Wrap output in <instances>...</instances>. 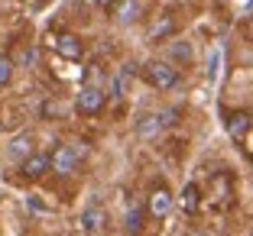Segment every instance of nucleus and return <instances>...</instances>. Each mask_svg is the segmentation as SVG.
I'll return each mask as SVG.
<instances>
[{
	"label": "nucleus",
	"instance_id": "obj_1",
	"mask_svg": "<svg viewBox=\"0 0 253 236\" xmlns=\"http://www.w3.org/2000/svg\"><path fill=\"white\" fill-rule=\"evenodd\" d=\"M143 74H146V81L153 84L156 91H175V88L182 84L179 68L172 65V62H166V59H153V62H146V65H143Z\"/></svg>",
	"mask_w": 253,
	"mask_h": 236
},
{
	"label": "nucleus",
	"instance_id": "obj_17",
	"mask_svg": "<svg viewBox=\"0 0 253 236\" xmlns=\"http://www.w3.org/2000/svg\"><path fill=\"white\" fill-rule=\"evenodd\" d=\"M10 78H13V62L7 55H0V88H7Z\"/></svg>",
	"mask_w": 253,
	"mask_h": 236
},
{
	"label": "nucleus",
	"instance_id": "obj_4",
	"mask_svg": "<svg viewBox=\"0 0 253 236\" xmlns=\"http://www.w3.org/2000/svg\"><path fill=\"white\" fill-rule=\"evenodd\" d=\"M172 207H175V198H172V191L166 185H156L153 191H149V198H146V214L153 217V220H166V217L172 214Z\"/></svg>",
	"mask_w": 253,
	"mask_h": 236
},
{
	"label": "nucleus",
	"instance_id": "obj_2",
	"mask_svg": "<svg viewBox=\"0 0 253 236\" xmlns=\"http://www.w3.org/2000/svg\"><path fill=\"white\" fill-rule=\"evenodd\" d=\"M49 159H52V175H75L78 171V165H82V149L72 146V142H59V146L49 152Z\"/></svg>",
	"mask_w": 253,
	"mask_h": 236
},
{
	"label": "nucleus",
	"instance_id": "obj_14",
	"mask_svg": "<svg viewBox=\"0 0 253 236\" xmlns=\"http://www.w3.org/2000/svg\"><path fill=\"white\" fill-rule=\"evenodd\" d=\"M36 149H33V136H16V139H10V149H7V155L10 159H16V162H23L26 155H33Z\"/></svg>",
	"mask_w": 253,
	"mask_h": 236
},
{
	"label": "nucleus",
	"instance_id": "obj_10",
	"mask_svg": "<svg viewBox=\"0 0 253 236\" xmlns=\"http://www.w3.org/2000/svg\"><path fill=\"white\" fill-rule=\"evenodd\" d=\"M55 49H59V55L68 59V62H78L84 55V42L75 36V33H62V36L55 39Z\"/></svg>",
	"mask_w": 253,
	"mask_h": 236
},
{
	"label": "nucleus",
	"instance_id": "obj_20",
	"mask_svg": "<svg viewBox=\"0 0 253 236\" xmlns=\"http://www.w3.org/2000/svg\"><path fill=\"white\" fill-rule=\"evenodd\" d=\"M36 3H39V7H45V3H52V0H36Z\"/></svg>",
	"mask_w": 253,
	"mask_h": 236
},
{
	"label": "nucleus",
	"instance_id": "obj_9",
	"mask_svg": "<svg viewBox=\"0 0 253 236\" xmlns=\"http://www.w3.org/2000/svg\"><path fill=\"white\" fill-rule=\"evenodd\" d=\"M166 126H169L166 110L163 113H146V117H140V123H136V136H140V139H156Z\"/></svg>",
	"mask_w": 253,
	"mask_h": 236
},
{
	"label": "nucleus",
	"instance_id": "obj_13",
	"mask_svg": "<svg viewBox=\"0 0 253 236\" xmlns=\"http://www.w3.org/2000/svg\"><path fill=\"white\" fill-rule=\"evenodd\" d=\"M172 33H175V20H172L169 13H163L156 23H153V30H149V42H163V39H169Z\"/></svg>",
	"mask_w": 253,
	"mask_h": 236
},
{
	"label": "nucleus",
	"instance_id": "obj_5",
	"mask_svg": "<svg viewBox=\"0 0 253 236\" xmlns=\"http://www.w3.org/2000/svg\"><path fill=\"white\" fill-rule=\"evenodd\" d=\"M52 171V159H49V152H42V149H36L33 155H26L20 162V178L23 181H39L42 175H49Z\"/></svg>",
	"mask_w": 253,
	"mask_h": 236
},
{
	"label": "nucleus",
	"instance_id": "obj_3",
	"mask_svg": "<svg viewBox=\"0 0 253 236\" xmlns=\"http://www.w3.org/2000/svg\"><path fill=\"white\" fill-rule=\"evenodd\" d=\"M104 103H107V91L97 88V84H88V88H82L75 94V110L82 117H97L104 110Z\"/></svg>",
	"mask_w": 253,
	"mask_h": 236
},
{
	"label": "nucleus",
	"instance_id": "obj_15",
	"mask_svg": "<svg viewBox=\"0 0 253 236\" xmlns=\"http://www.w3.org/2000/svg\"><path fill=\"white\" fill-rule=\"evenodd\" d=\"M124 230H126L130 236H140V230H143V207H130V210H126Z\"/></svg>",
	"mask_w": 253,
	"mask_h": 236
},
{
	"label": "nucleus",
	"instance_id": "obj_19",
	"mask_svg": "<svg viewBox=\"0 0 253 236\" xmlns=\"http://www.w3.org/2000/svg\"><path fill=\"white\" fill-rule=\"evenodd\" d=\"M91 3H94L97 10H111L114 7V0H91Z\"/></svg>",
	"mask_w": 253,
	"mask_h": 236
},
{
	"label": "nucleus",
	"instance_id": "obj_12",
	"mask_svg": "<svg viewBox=\"0 0 253 236\" xmlns=\"http://www.w3.org/2000/svg\"><path fill=\"white\" fill-rule=\"evenodd\" d=\"M166 62H172V65H188V62H192V45H188L185 39H172V42L166 45Z\"/></svg>",
	"mask_w": 253,
	"mask_h": 236
},
{
	"label": "nucleus",
	"instance_id": "obj_18",
	"mask_svg": "<svg viewBox=\"0 0 253 236\" xmlns=\"http://www.w3.org/2000/svg\"><path fill=\"white\" fill-rule=\"evenodd\" d=\"M36 59H39V49H26V52H23V68H30Z\"/></svg>",
	"mask_w": 253,
	"mask_h": 236
},
{
	"label": "nucleus",
	"instance_id": "obj_8",
	"mask_svg": "<svg viewBox=\"0 0 253 236\" xmlns=\"http://www.w3.org/2000/svg\"><path fill=\"white\" fill-rule=\"evenodd\" d=\"M224 126H227V136H231L234 142H244L247 133H250V126H253V120H250L247 110H231L224 117Z\"/></svg>",
	"mask_w": 253,
	"mask_h": 236
},
{
	"label": "nucleus",
	"instance_id": "obj_7",
	"mask_svg": "<svg viewBox=\"0 0 253 236\" xmlns=\"http://www.w3.org/2000/svg\"><path fill=\"white\" fill-rule=\"evenodd\" d=\"M114 23H120V26H133L136 20L143 16V0H114Z\"/></svg>",
	"mask_w": 253,
	"mask_h": 236
},
{
	"label": "nucleus",
	"instance_id": "obj_6",
	"mask_svg": "<svg viewBox=\"0 0 253 236\" xmlns=\"http://www.w3.org/2000/svg\"><path fill=\"white\" fill-rule=\"evenodd\" d=\"M136 74H140V65H136V62H126V65H120V68H117V74L111 78L107 97H124V94H126V88L133 84Z\"/></svg>",
	"mask_w": 253,
	"mask_h": 236
},
{
	"label": "nucleus",
	"instance_id": "obj_16",
	"mask_svg": "<svg viewBox=\"0 0 253 236\" xmlns=\"http://www.w3.org/2000/svg\"><path fill=\"white\" fill-rule=\"evenodd\" d=\"M82 223H84V230H101V223H104V210H101V204L88 207L84 217H82Z\"/></svg>",
	"mask_w": 253,
	"mask_h": 236
},
{
	"label": "nucleus",
	"instance_id": "obj_11",
	"mask_svg": "<svg viewBox=\"0 0 253 236\" xmlns=\"http://www.w3.org/2000/svg\"><path fill=\"white\" fill-rule=\"evenodd\" d=\"M179 207H182V214H185V217H195V214H198V207H201V188L195 185V181H188V185L182 188Z\"/></svg>",
	"mask_w": 253,
	"mask_h": 236
}]
</instances>
